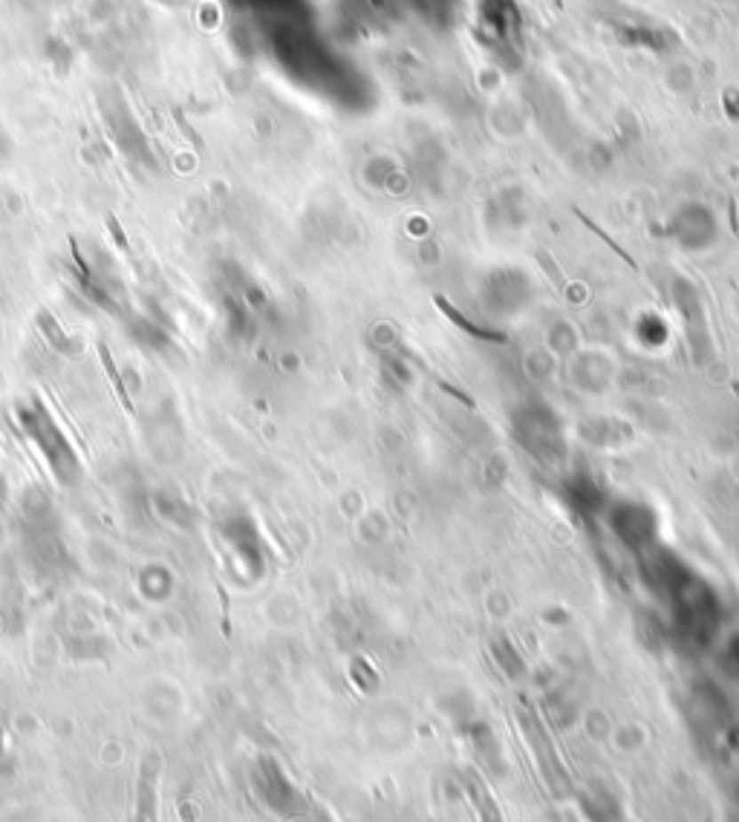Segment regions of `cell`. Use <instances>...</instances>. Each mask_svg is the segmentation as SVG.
<instances>
[{
    "instance_id": "6da1fadb",
    "label": "cell",
    "mask_w": 739,
    "mask_h": 822,
    "mask_svg": "<svg viewBox=\"0 0 739 822\" xmlns=\"http://www.w3.org/2000/svg\"><path fill=\"white\" fill-rule=\"evenodd\" d=\"M581 811L586 822H630L621 802L607 788H586L581 794Z\"/></svg>"
}]
</instances>
